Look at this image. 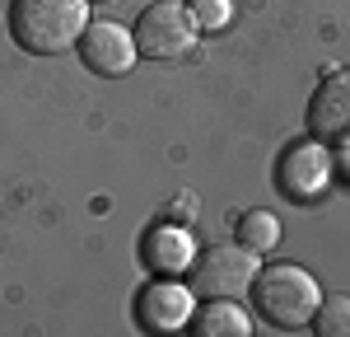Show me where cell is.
Instances as JSON below:
<instances>
[{"label":"cell","mask_w":350,"mask_h":337,"mask_svg":"<svg viewBox=\"0 0 350 337\" xmlns=\"http://www.w3.org/2000/svg\"><path fill=\"white\" fill-rule=\"evenodd\" d=\"M252 295V314L275 328V333H299L313 323L318 314V300H323V286L308 267L299 262H271V267H257V277L247 286Z\"/></svg>","instance_id":"cell-1"},{"label":"cell","mask_w":350,"mask_h":337,"mask_svg":"<svg viewBox=\"0 0 350 337\" xmlns=\"http://www.w3.org/2000/svg\"><path fill=\"white\" fill-rule=\"evenodd\" d=\"M89 24V0H10V38L28 56H66Z\"/></svg>","instance_id":"cell-2"},{"label":"cell","mask_w":350,"mask_h":337,"mask_svg":"<svg viewBox=\"0 0 350 337\" xmlns=\"http://www.w3.org/2000/svg\"><path fill=\"white\" fill-rule=\"evenodd\" d=\"M131 33H135V52L145 56V61H178L201 38V28H196V19H191V10L183 0H154V5H145L131 19Z\"/></svg>","instance_id":"cell-3"},{"label":"cell","mask_w":350,"mask_h":337,"mask_svg":"<svg viewBox=\"0 0 350 337\" xmlns=\"http://www.w3.org/2000/svg\"><path fill=\"white\" fill-rule=\"evenodd\" d=\"M257 277V253L234 244H211V249H196L187 267V286L196 295H247V286Z\"/></svg>","instance_id":"cell-4"},{"label":"cell","mask_w":350,"mask_h":337,"mask_svg":"<svg viewBox=\"0 0 350 337\" xmlns=\"http://www.w3.org/2000/svg\"><path fill=\"white\" fill-rule=\"evenodd\" d=\"M332 178H336L332 145H323V140H313V136L285 145L280 160H275V188H280V197H290L299 206L318 201L332 188Z\"/></svg>","instance_id":"cell-5"},{"label":"cell","mask_w":350,"mask_h":337,"mask_svg":"<svg viewBox=\"0 0 350 337\" xmlns=\"http://www.w3.org/2000/svg\"><path fill=\"white\" fill-rule=\"evenodd\" d=\"M75 56H80L84 71L98 75V80H122L135 61H140L135 33L126 24H112V19H89L80 42H75Z\"/></svg>","instance_id":"cell-6"},{"label":"cell","mask_w":350,"mask_h":337,"mask_svg":"<svg viewBox=\"0 0 350 337\" xmlns=\"http://www.w3.org/2000/svg\"><path fill=\"white\" fill-rule=\"evenodd\" d=\"M196 309V290L187 286V277H150L135 295V323L145 333H178L191 323Z\"/></svg>","instance_id":"cell-7"},{"label":"cell","mask_w":350,"mask_h":337,"mask_svg":"<svg viewBox=\"0 0 350 337\" xmlns=\"http://www.w3.org/2000/svg\"><path fill=\"white\" fill-rule=\"evenodd\" d=\"M304 127L323 145L350 140V66L327 71L318 80V89L308 94V108H304Z\"/></svg>","instance_id":"cell-8"},{"label":"cell","mask_w":350,"mask_h":337,"mask_svg":"<svg viewBox=\"0 0 350 337\" xmlns=\"http://www.w3.org/2000/svg\"><path fill=\"white\" fill-rule=\"evenodd\" d=\"M191 258H196V244L183 225H154L140 244V262L154 272V277H187Z\"/></svg>","instance_id":"cell-9"},{"label":"cell","mask_w":350,"mask_h":337,"mask_svg":"<svg viewBox=\"0 0 350 337\" xmlns=\"http://www.w3.org/2000/svg\"><path fill=\"white\" fill-rule=\"evenodd\" d=\"M191 337H252V314L234 295H206V305L191 309Z\"/></svg>","instance_id":"cell-10"},{"label":"cell","mask_w":350,"mask_h":337,"mask_svg":"<svg viewBox=\"0 0 350 337\" xmlns=\"http://www.w3.org/2000/svg\"><path fill=\"white\" fill-rule=\"evenodd\" d=\"M234 239H239L243 249H252L257 258L271 253L280 244V216L275 211H262V206H252V211H243L239 221H234Z\"/></svg>","instance_id":"cell-11"},{"label":"cell","mask_w":350,"mask_h":337,"mask_svg":"<svg viewBox=\"0 0 350 337\" xmlns=\"http://www.w3.org/2000/svg\"><path fill=\"white\" fill-rule=\"evenodd\" d=\"M308 328L318 337H350V295H341V290L336 295H323Z\"/></svg>","instance_id":"cell-12"},{"label":"cell","mask_w":350,"mask_h":337,"mask_svg":"<svg viewBox=\"0 0 350 337\" xmlns=\"http://www.w3.org/2000/svg\"><path fill=\"white\" fill-rule=\"evenodd\" d=\"M187 10L201 33H215V28L229 24V0H187Z\"/></svg>","instance_id":"cell-13"},{"label":"cell","mask_w":350,"mask_h":337,"mask_svg":"<svg viewBox=\"0 0 350 337\" xmlns=\"http://www.w3.org/2000/svg\"><path fill=\"white\" fill-rule=\"evenodd\" d=\"M332 160H336V178H346V183H350V140L336 145V155H332Z\"/></svg>","instance_id":"cell-14"},{"label":"cell","mask_w":350,"mask_h":337,"mask_svg":"<svg viewBox=\"0 0 350 337\" xmlns=\"http://www.w3.org/2000/svg\"><path fill=\"white\" fill-rule=\"evenodd\" d=\"M89 5H117V0H89Z\"/></svg>","instance_id":"cell-15"},{"label":"cell","mask_w":350,"mask_h":337,"mask_svg":"<svg viewBox=\"0 0 350 337\" xmlns=\"http://www.w3.org/2000/svg\"><path fill=\"white\" fill-rule=\"evenodd\" d=\"M0 5H5V0H0Z\"/></svg>","instance_id":"cell-16"}]
</instances>
